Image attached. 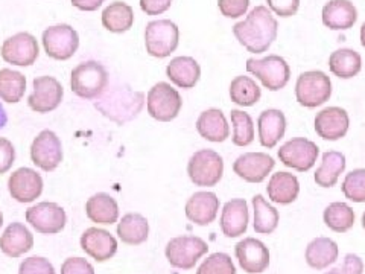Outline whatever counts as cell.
Segmentation results:
<instances>
[{
  "label": "cell",
  "instance_id": "obj_1",
  "mask_svg": "<svg viewBox=\"0 0 365 274\" xmlns=\"http://www.w3.org/2000/svg\"><path fill=\"white\" fill-rule=\"evenodd\" d=\"M279 23L267 6H256L244 21L233 26V34L251 54H264L277 39Z\"/></svg>",
  "mask_w": 365,
  "mask_h": 274
},
{
  "label": "cell",
  "instance_id": "obj_2",
  "mask_svg": "<svg viewBox=\"0 0 365 274\" xmlns=\"http://www.w3.org/2000/svg\"><path fill=\"white\" fill-rule=\"evenodd\" d=\"M145 104V95L142 91H133L130 88H113L95 102L96 110L102 116L123 125L139 116Z\"/></svg>",
  "mask_w": 365,
  "mask_h": 274
},
{
  "label": "cell",
  "instance_id": "obj_3",
  "mask_svg": "<svg viewBox=\"0 0 365 274\" xmlns=\"http://www.w3.org/2000/svg\"><path fill=\"white\" fill-rule=\"evenodd\" d=\"M72 91L83 99H98L108 87L107 68L98 61L78 64L71 75Z\"/></svg>",
  "mask_w": 365,
  "mask_h": 274
},
{
  "label": "cell",
  "instance_id": "obj_4",
  "mask_svg": "<svg viewBox=\"0 0 365 274\" xmlns=\"http://www.w3.org/2000/svg\"><path fill=\"white\" fill-rule=\"evenodd\" d=\"M180 43V31L174 21L168 19L154 20L146 25L145 29V46L146 52L154 59H166Z\"/></svg>",
  "mask_w": 365,
  "mask_h": 274
},
{
  "label": "cell",
  "instance_id": "obj_5",
  "mask_svg": "<svg viewBox=\"0 0 365 274\" xmlns=\"http://www.w3.org/2000/svg\"><path fill=\"white\" fill-rule=\"evenodd\" d=\"M330 95H332V83L322 71L304 72L297 79L295 98L297 102L306 108H315L326 104Z\"/></svg>",
  "mask_w": 365,
  "mask_h": 274
},
{
  "label": "cell",
  "instance_id": "obj_6",
  "mask_svg": "<svg viewBox=\"0 0 365 274\" xmlns=\"http://www.w3.org/2000/svg\"><path fill=\"white\" fill-rule=\"evenodd\" d=\"M247 71L271 91L287 87L291 78V68L287 60L279 55H268L265 59H248Z\"/></svg>",
  "mask_w": 365,
  "mask_h": 274
},
{
  "label": "cell",
  "instance_id": "obj_7",
  "mask_svg": "<svg viewBox=\"0 0 365 274\" xmlns=\"http://www.w3.org/2000/svg\"><path fill=\"white\" fill-rule=\"evenodd\" d=\"M187 174L195 186H216L224 174V160L213 150H200L190 157L187 163Z\"/></svg>",
  "mask_w": 365,
  "mask_h": 274
},
{
  "label": "cell",
  "instance_id": "obj_8",
  "mask_svg": "<svg viewBox=\"0 0 365 274\" xmlns=\"http://www.w3.org/2000/svg\"><path fill=\"white\" fill-rule=\"evenodd\" d=\"M209 245L198 236H178L170 239L165 255L169 264L180 270H192L197 262L207 253Z\"/></svg>",
  "mask_w": 365,
  "mask_h": 274
},
{
  "label": "cell",
  "instance_id": "obj_9",
  "mask_svg": "<svg viewBox=\"0 0 365 274\" xmlns=\"http://www.w3.org/2000/svg\"><path fill=\"white\" fill-rule=\"evenodd\" d=\"M182 107L178 91L168 83H157L146 98V108L150 116L158 122L174 121Z\"/></svg>",
  "mask_w": 365,
  "mask_h": 274
},
{
  "label": "cell",
  "instance_id": "obj_10",
  "mask_svg": "<svg viewBox=\"0 0 365 274\" xmlns=\"http://www.w3.org/2000/svg\"><path fill=\"white\" fill-rule=\"evenodd\" d=\"M43 48L48 56L58 61L72 59L79 48L78 32L68 25H55L43 32Z\"/></svg>",
  "mask_w": 365,
  "mask_h": 274
},
{
  "label": "cell",
  "instance_id": "obj_11",
  "mask_svg": "<svg viewBox=\"0 0 365 274\" xmlns=\"http://www.w3.org/2000/svg\"><path fill=\"white\" fill-rule=\"evenodd\" d=\"M31 160L46 173H52L63 162L60 137L51 130H43L31 145Z\"/></svg>",
  "mask_w": 365,
  "mask_h": 274
},
{
  "label": "cell",
  "instance_id": "obj_12",
  "mask_svg": "<svg viewBox=\"0 0 365 274\" xmlns=\"http://www.w3.org/2000/svg\"><path fill=\"white\" fill-rule=\"evenodd\" d=\"M318 153V146L312 141L304 139V137H294L280 146L277 154L284 166L299 171V173H307L314 168Z\"/></svg>",
  "mask_w": 365,
  "mask_h": 274
},
{
  "label": "cell",
  "instance_id": "obj_13",
  "mask_svg": "<svg viewBox=\"0 0 365 274\" xmlns=\"http://www.w3.org/2000/svg\"><path fill=\"white\" fill-rule=\"evenodd\" d=\"M34 90L28 98V106L36 113H51L60 107L64 90L61 83L53 76H38L34 79Z\"/></svg>",
  "mask_w": 365,
  "mask_h": 274
},
{
  "label": "cell",
  "instance_id": "obj_14",
  "mask_svg": "<svg viewBox=\"0 0 365 274\" xmlns=\"http://www.w3.org/2000/svg\"><path fill=\"white\" fill-rule=\"evenodd\" d=\"M26 221L41 235H55L66 227L67 215L60 204L43 201L26 210Z\"/></svg>",
  "mask_w": 365,
  "mask_h": 274
},
{
  "label": "cell",
  "instance_id": "obj_15",
  "mask_svg": "<svg viewBox=\"0 0 365 274\" xmlns=\"http://www.w3.org/2000/svg\"><path fill=\"white\" fill-rule=\"evenodd\" d=\"M2 59L8 64L14 66H32L37 61L40 48L37 39L29 32H19L16 36L9 37L2 44Z\"/></svg>",
  "mask_w": 365,
  "mask_h": 274
},
{
  "label": "cell",
  "instance_id": "obj_16",
  "mask_svg": "<svg viewBox=\"0 0 365 274\" xmlns=\"http://www.w3.org/2000/svg\"><path fill=\"white\" fill-rule=\"evenodd\" d=\"M239 265L250 274L264 273L269 265V250L256 238H245L235 247Z\"/></svg>",
  "mask_w": 365,
  "mask_h": 274
},
{
  "label": "cell",
  "instance_id": "obj_17",
  "mask_svg": "<svg viewBox=\"0 0 365 274\" xmlns=\"http://www.w3.org/2000/svg\"><path fill=\"white\" fill-rule=\"evenodd\" d=\"M11 197L19 203H32L43 192L41 176L31 168H20L11 174L8 180Z\"/></svg>",
  "mask_w": 365,
  "mask_h": 274
},
{
  "label": "cell",
  "instance_id": "obj_18",
  "mask_svg": "<svg viewBox=\"0 0 365 274\" xmlns=\"http://www.w3.org/2000/svg\"><path fill=\"white\" fill-rule=\"evenodd\" d=\"M274 166V158L265 153H245L235 160L233 171L237 177L248 183H262Z\"/></svg>",
  "mask_w": 365,
  "mask_h": 274
},
{
  "label": "cell",
  "instance_id": "obj_19",
  "mask_svg": "<svg viewBox=\"0 0 365 274\" xmlns=\"http://www.w3.org/2000/svg\"><path fill=\"white\" fill-rule=\"evenodd\" d=\"M349 114L341 107H327L315 116V131L324 141L342 139L349 131Z\"/></svg>",
  "mask_w": 365,
  "mask_h": 274
},
{
  "label": "cell",
  "instance_id": "obj_20",
  "mask_svg": "<svg viewBox=\"0 0 365 274\" xmlns=\"http://www.w3.org/2000/svg\"><path fill=\"white\" fill-rule=\"evenodd\" d=\"M81 248L98 262L111 259L118 251V241L108 230L90 227L81 235Z\"/></svg>",
  "mask_w": 365,
  "mask_h": 274
},
{
  "label": "cell",
  "instance_id": "obj_21",
  "mask_svg": "<svg viewBox=\"0 0 365 274\" xmlns=\"http://www.w3.org/2000/svg\"><path fill=\"white\" fill-rule=\"evenodd\" d=\"M220 210V198L213 192H197L186 203V216L197 225L212 224Z\"/></svg>",
  "mask_w": 365,
  "mask_h": 274
},
{
  "label": "cell",
  "instance_id": "obj_22",
  "mask_svg": "<svg viewBox=\"0 0 365 274\" xmlns=\"http://www.w3.org/2000/svg\"><path fill=\"white\" fill-rule=\"evenodd\" d=\"M250 221L248 204L242 198L227 201L221 213V230L227 238H237L247 232Z\"/></svg>",
  "mask_w": 365,
  "mask_h": 274
},
{
  "label": "cell",
  "instance_id": "obj_23",
  "mask_svg": "<svg viewBox=\"0 0 365 274\" xmlns=\"http://www.w3.org/2000/svg\"><path fill=\"white\" fill-rule=\"evenodd\" d=\"M257 128L260 145L271 150L279 143L280 139H283L284 131H287V118L280 110H265L260 113L257 119Z\"/></svg>",
  "mask_w": 365,
  "mask_h": 274
},
{
  "label": "cell",
  "instance_id": "obj_24",
  "mask_svg": "<svg viewBox=\"0 0 365 274\" xmlns=\"http://www.w3.org/2000/svg\"><path fill=\"white\" fill-rule=\"evenodd\" d=\"M34 247V236L26 225L11 223L0 236V250L9 258H20Z\"/></svg>",
  "mask_w": 365,
  "mask_h": 274
},
{
  "label": "cell",
  "instance_id": "obj_25",
  "mask_svg": "<svg viewBox=\"0 0 365 274\" xmlns=\"http://www.w3.org/2000/svg\"><path fill=\"white\" fill-rule=\"evenodd\" d=\"M358 11L350 0H330L323 8L324 26L332 31H346L355 25Z\"/></svg>",
  "mask_w": 365,
  "mask_h": 274
},
{
  "label": "cell",
  "instance_id": "obj_26",
  "mask_svg": "<svg viewBox=\"0 0 365 274\" xmlns=\"http://www.w3.org/2000/svg\"><path fill=\"white\" fill-rule=\"evenodd\" d=\"M166 75L180 88H193L200 81L201 67L192 56H177L166 67Z\"/></svg>",
  "mask_w": 365,
  "mask_h": 274
},
{
  "label": "cell",
  "instance_id": "obj_27",
  "mask_svg": "<svg viewBox=\"0 0 365 274\" xmlns=\"http://www.w3.org/2000/svg\"><path fill=\"white\" fill-rule=\"evenodd\" d=\"M197 131L205 141L220 143L228 139L230 127L224 116V113L218 108H209L200 114L197 121Z\"/></svg>",
  "mask_w": 365,
  "mask_h": 274
},
{
  "label": "cell",
  "instance_id": "obj_28",
  "mask_svg": "<svg viewBox=\"0 0 365 274\" xmlns=\"http://www.w3.org/2000/svg\"><path fill=\"white\" fill-rule=\"evenodd\" d=\"M86 213L90 221L111 225L119 218L118 201L106 192H98L86 203Z\"/></svg>",
  "mask_w": 365,
  "mask_h": 274
},
{
  "label": "cell",
  "instance_id": "obj_29",
  "mask_svg": "<svg viewBox=\"0 0 365 274\" xmlns=\"http://www.w3.org/2000/svg\"><path fill=\"white\" fill-rule=\"evenodd\" d=\"M339 255L338 244L330 238H315L306 247V262L314 270H324L336 262Z\"/></svg>",
  "mask_w": 365,
  "mask_h": 274
},
{
  "label": "cell",
  "instance_id": "obj_30",
  "mask_svg": "<svg viewBox=\"0 0 365 274\" xmlns=\"http://www.w3.org/2000/svg\"><path fill=\"white\" fill-rule=\"evenodd\" d=\"M268 198L277 204H291L300 193V183L294 174L277 173L272 174L267 186Z\"/></svg>",
  "mask_w": 365,
  "mask_h": 274
},
{
  "label": "cell",
  "instance_id": "obj_31",
  "mask_svg": "<svg viewBox=\"0 0 365 274\" xmlns=\"http://www.w3.org/2000/svg\"><path fill=\"white\" fill-rule=\"evenodd\" d=\"M150 235V224L140 213H127L118 224V236L123 244L140 245Z\"/></svg>",
  "mask_w": 365,
  "mask_h": 274
},
{
  "label": "cell",
  "instance_id": "obj_32",
  "mask_svg": "<svg viewBox=\"0 0 365 274\" xmlns=\"http://www.w3.org/2000/svg\"><path fill=\"white\" fill-rule=\"evenodd\" d=\"M346 171V156L339 151H327L323 154L322 165L314 176L315 183L322 188H332L339 176Z\"/></svg>",
  "mask_w": 365,
  "mask_h": 274
},
{
  "label": "cell",
  "instance_id": "obj_33",
  "mask_svg": "<svg viewBox=\"0 0 365 274\" xmlns=\"http://www.w3.org/2000/svg\"><path fill=\"white\" fill-rule=\"evenodd\" d=\"M102 25L110 32H127L134 25V11L125 2L110 4L102 13Z\"/></svg>",
  "mask_w": 365,
  "mask_h": 274
},
{
  "label": "cell",
  "instance_id": "obj_34",
  "mask_svg": "<svg viewBox=\"0 0 365 274\" xmlns=\"http://www.w3.org/2000/svg\"><path fill=\"white\" fill-rule=\"evenodd\" d=\"M329 68L335 76L350 79L361 72L362 59L353 49H338L329 56Z\"/></svg>",
  "mask_w": 365,
  "mask_h": 274
},
{
  "label": "cell",
  "instance_id": "obj_35",
  "mask_svg": "<svg viewBox=\"0 0 365 274\" xmlns=\"http://www.w3.org/2000/svg\"><path fill=\"white\" fill-rule=\"evenodd\" d=\"M253 208H255V232L259 235H271L279 225L280 215L279 210L257 193L253 197Z\"/></svg>",
  "mask_w": 365,
  "mask_h": 274
},
{
  "label": "cell",
  "instance_id": "obj_36",
  "mask_svg": "<svg viewBox=\"0 0 365 274\" xmlns=\"http://www.w3.org/2000/svg\"><path fill=\"white\" fill-rule=\"evenodd\" d=\"M324 224L336 233H346L355 224V212L346 203H332L329 204L323 213Z\"/></svg>",
  "mask_w": 365,
  "mask_h": 274
},
{
  "label": "cell",
  "instance_id": "obj_37",
  "mask_svg": "<svg viewBox=\"0 0 365 274\" xmlns=\"http://www.w3.org/2000/svg\"><path fill=\"white\" fill-rule=\"evenodd\" d=\"M26 78L23 73L13 71V68H2L0 71V99L17 104L25 96Z\"/></svg>",
  "mask_w": 365,
  "mask_h": 274
},
{
  "label": "cell",
  "instance_id": "obj_38",
  "mask_svg": "<svg viewBox=\"0 0 365 274\" xmlns=\"http://www.w3.org/2000/svg\"><path fill=\"white\" fill-rule=\"evenodd\" d=\"M262 96V90L250 76H236L230 84V98L241 107H253Z\"/></svg>",
  "mask_w": 365,
  "mask_h": 274
},
{
  "label": "cell",
  "instance_id": "obj_39",
  "mask_svg": "<svg viewBox=\"0 0 365 274\" xmlns=\"http://www.w3.org/2000/svg\"><path fill=\"white\" fill-rule=\"evenodd\" d=\"M230 119L233 125L232 141L236 146H248L255 142V122L248 113L242 110H232Z\"/></svg>",
  "mask_w": 365,
  "mask_h": 274
},
{
  "label": "cell",
  "instance_id": "obj_40",
  "mask_svg": "<svg viewBox=\"0 0 365 274\" xmlns=\"http://www.w3.org/2000/svg\"><path fill=\"white\" fill-rule=\"evenodd\" d=\"M342 193L353 203H365V168L351 171L342 181Z\"/></svg>",
  "mask_w": 365,
  "mask_h": 274
},
{
  "label": "cell",
  "instance_id": "obj_41",
  "mask_svg": "<svg viewBox=\"0 0 365 274\" xmlns=\"http://www.w3.org/2000/svg\"><path fill=\"white\" fill-rule=\"evenodd\" d=\"M197 274H236V267L227 253H213L204 259Z\"/></svg>",
  "mask_w": 365,
  "mask_h": 274
},
{
  "label": "cell",
  "instance_id": "obj_42",
  "mask_svg": "<svg viewBox=\"0 0 365 274\" xmlns=\"http://www.w3.org/2000/svg\"><path fill=\"white\" fill-rule=\"evenodd\" d=\"M19 274H55V268L48 259L31 256L21 262L19 267Z\"/></svg>",
  "mask_w": 365,
  "mask_h": 274
},
{
  "label": "cell",
  "instance_id": "obj_43",
  "mask_svg": "<svg viewBox=\"0 0 365 274\" xmlns=\"http://www.w3.org/2000/svg\"><path fill=\"white\" fill-rule=\"evenodd\" d=\"M221 14L228 19L242 17L250 6V0H218Z\"/></svg>",
  "mask_w": 365,
  "mask_h": 274
},
{
  "label": "cell",
  "instance_id": "obj_44",
  "mask_svg": "<svg viewBox=\"0 0 365 274\" xmlns=\"http://www.w3.org/2000/svg\"><path fill=\"white\" fill-rule=\"evenodd\" d=\"M269 11L280 17H292L300 8V0H267Z\"/></svg>",
  "mask_w": 365,
  "mask_h": 274
},
{
  "label": "cell",
  "instance_id": "obj_45",
  "mask_svg": "<svg viewBox=\"0 0 365 274\" xmlns=\"http://www.w3.org/2000/svg\"><path fill=\"white\" fill-rule=\"evenodd\" d=\"M61 274H95V268L84 258H68L61 265Z\"/></svg>",
  "mask_w": 365,
  "mask_h": 274
},
{
  "label": "cell",
  "instance_id": "obj_46",
  "mask_svg": "<svg viewBox=\"0 0 365 274\" xmlns=\"http://www.w3.org/2000/svg\"><path fill=\"white\" fill-rule=\"evenodd\" d=\"M16 160L14 145L5 137H0V176L6 174L13 168Z\"/></svg>",
  "mask_w": 365,
  "mask_h": 274
},
{
  "label": "cell",
  "instance_id": "obj_47",
  "mask_svg": "<svg viewBox=\"0 0 365 274\" xmlns=\"http://www.w3.org/2000/svg\"><path fill=\"white\" fill-rule=\"evenodd\" d=\"M364 273V262L358 255L349 253L344 258L342 267H336L324 274H362Z\"/></svg>",
  "mask_w": 365,
  "mask_h": 274
},
{
  "label": "cell",
  "instance_id": "obj_48",
  "mask_svg": "<svg viewBox=\"0 0 365 274\" xmlns=\"http://www.w3.org/2000/svg\"><path fill=\"white\" fill-rule=\"evenodd\" d=\"M174 0H140V8L146 16H160L173 5Z\"/></svg>",
  "mask_w": 365,
  "mask_h": 274
},
{
  "label": "cell",
  "instance_id": "obj_49",
  "mask_svg": "<svg viewBox=\"0 0 365 274\" xmlns=\"http://www.w3.org/2000/svg\"><path fill=\"white\" fill-rule=\"evenodd\" d=\"M104 2H106V0H72V4H73L75 8L81 9V11H88V13L101 8Z\"/></svg>",
  "mask_w": 365,
  "mask_h": 274
},
{
  "label": "cell",
  "instance_id": "obj_50",
  "mask_svg": "<svg viewBox=\"0 0 365 274\" xmlns=\"http://www.w3.org/2000/svg\"><path fill=\"white\" fill-rule=\"evenodd\" d=\"M6 123H8V114H6L5 108H4V106L0 104V130L5 128Z\"/></svg>",
  "mask_w": 365,
  "mask_h": 274
},
{
  "label": "cell",
  "instance_id": "obj_51",
  "mask_svg": "<svg viewBox=\"0 0 365 274\" xmlns=\"http://www.w3.org/2000/svg\"><path fill=\"white\" fill-rule=\"evenodd\" d=\"M361 44L365 48V21L362 23V26H361Z\"/></svg>",
  "mask_w": 365,
  "mask_h": 274
},
{
  "label": "cell",
  "instance_id": "obj_52",
  "mask_svg": "<svg viewBox=\"0 0 365 274\" xmlns=\"http://www.w3.org/2000/svg\"><path fill=\"white\" fill-rule=\"evenodd\" d=\"M2 224H4V215L0 212V227H2Z\"/></svg>",
  "mask_w": 365,
  "mask_h": 274
},
{
  "label": "cell",
  "instance_id": "obj_53",
  "mask_svg": "<svg viewBox=\"0 0 365 274\" xmlns=\"http://www.w3.org/2000/svg\"><path fill=\"white\" fill-rule=\"evenodd\" d=\"M362 227H364V230H365V212L362 215Z\"/></svg>",
  "mask_w": 365,
  "mask_h": 274
}]
</instances>
